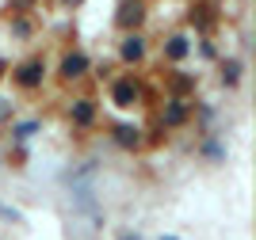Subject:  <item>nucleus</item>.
<instances>
[{
  "instance_id": "1",
  "label": "nucleus",
  "mask_w": 256,
  "mask_h": 240,
  "mask_svg": "<svg viewBox=\"0 0 256 240\" xmlns=\"http://www.w3.org/2000/svg\"><path fill=\"white\" fill-rule=\"evenodd\" d=\"M142 19H146V8H142V0H122V4H118L115 23L122 27V31H134V27H142Z\"/></svg>"
},
{
  "instance_id": "2",
  "label": "nucleus",
  "mask_w": 256,
  "mask_h": 240,
  "mask_svg": "<svg viewBox=\"0 0 256 240\" xmlns=\"http://www.w3.org/2000/svg\"><path fill=\"white\" fill-rule=\"evenodd\" d=\"M16 80H20V88H34V84H42V61L34 57V61L20 65V69H16Z\"/></svg>"
},
{
  "instance_id": "3",
  "label": "nucleus",
  "mask_w": 256,
  "mask_h": 240,
  "mask_svg": "<svg viewBox=\"0 0 256 240\" xmlns=\"http://www.w3.org/2000/svg\"><path fill=\"white\" fill-rule=\"evenodd\" d=\"M88 69V57L84 53H65V61H62V76L69 80V76H80Z\"/></svg>"
},
{
  "instance_id": "4",
  "label": "nucleus",
  "mask_w": 256,
  "mask_h": 240,
  "mask_svg": "<svg viewBox=\"0 0 256 240\" xmlns=\"http://www.w3.org/2000/svg\"><path fill=\"white\" fill-rule=\"evenodd\" d=\"M142 53H146L142 38H126V42H122V61H138Z\"/></svg>"
},
{
  "instance_id": "5",
  "label": "nucleus",
  "mask_w": 256,
  "mask_h": 240,
  "mask_svg": "<svg viewBox=\"0 0 256 240\" xmlns=\"http://www.w3.org/2000/svg\"><path fill=\"white\" fill-rule=\"evenodd\" d=\"M164 53H168L172 61H180L184 53H188V38H180V34H176V38H168V46H164Z\"/></svg>"
},
{
  "instance_id": "6",
  "label": "nucleus",
  "mask_w": 256,
  "mask_h": 240,
  "mask_svg": "<svg viewBox=\"0 0 256 240\" xmlns=\"http://www.w3.org/2000/svg\"><path fill=\"white\" fill-rule=\"evenodd\" d=\"M65 4H76V0H65Z\"/></svg>"
}]
</instances>
